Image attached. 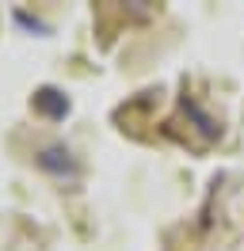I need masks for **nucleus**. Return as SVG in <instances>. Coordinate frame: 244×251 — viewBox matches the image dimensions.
Wrapping results in <instances>:
<instances>
[{"mask_svg": "<svg viewBox=\"0 0 244 251\" xmlns=\"http://www.w3.org/2000/svg\"><path fill=\"white\" fill-rule=\"evenodd\" d=\"M38 164H42L46 172H54V175H69V179L76 175L73 152H69L65 145H50V149H42V156H38Z\"/></svg>", "mask_w": 244, "mask_h": 251, "instance_id": "nucleus-1", "label": "nucleus"}, {"mask_svg": "<svg viewBox=\"0 0 244 251\" xmlns=\"http://www.w3.org/2000/svg\"><path fill=\"white\" fill-rule=\"evenodd\" d=\"M34 103H38L46 114H54V118H61V114L69 110V99H65L61 92H54V88H42V92L34 95Z\"/></svg>", "mask_w": 244, "mask_h": 251, "instance_id": "nucleus-2", "label": "nucleus"}]
</instances>
